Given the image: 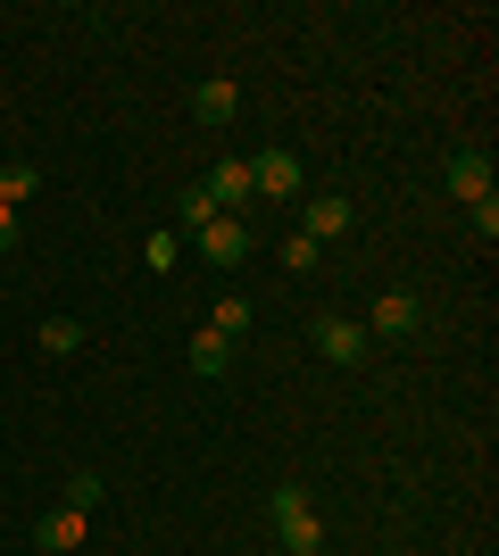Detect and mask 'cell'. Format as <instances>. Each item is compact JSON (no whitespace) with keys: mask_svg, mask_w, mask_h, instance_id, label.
Wrapping results in <instances>:
<instances>
[{"mask_svg":"<svg viewBox=\"0 0 499 556\" xmlns=\"http://www.w3.org/2000/svg\"><path fill=\"white\" fill-rule=\"evenodd\" d=\"M0 250H17V208H0Z\"/></svg>","mask_w":499,"mask_h":556,"instance_id":"ac0fdd59","label":"cell"},{"mask_svg":"<svg viewBox=\"0 0 499 556\" xmlns=\"http://www.w3.org/2000/svg\"><path fill=\"white\" fill-rule=\"evenodd\" d=\"M450 191L466 200V208H483V200H491V159H483V150H458L450 159Z\"/></svg>","mask_w":499,"mask_h":556,"instance_id":"52a82bcc","label":"cell"},{"mask_svg":"<svg viewBox=\"0 0 499 556\" xmlns=\"http://www.w3.org/2000/svg\"><path fill=\"white\" fill-rule=\"evenodd\" d=\"M34 191H42V175H34V166H0V208H25Z\"/></svg>","mask_w":499,"mask_h":556,"instance_id":"4fadbf2b","label":"cell"},{"mask_svg":"<svg viewBox=\"0 0 499 556\" xmlns=\"http://www.w3.org/2000/svg\"><path fill=\"white\" fill-rule=\"evenodd\" d=\"M309 341L325 349L333 366H366V349H375V332H366V325H350V316H316V325H309Z\"/></svg>","mask_w":499,"mask_h":556,"instance_id":"7a4b0ae2","label":"cell"},{"mask_svg":"<svg viewBox=\"0 0 499 556\" xmlns=\"http://www.w3.org/2000/svg\"><path fill=\"white\" fill-rule=\"evenodd\" d=\"M191 250L209 257V266H241V257H250V225H241V216H209V225L191 232Z\"/></svg>","mask_w":499,"mask_h":556,"instance_id":"3957f363","label":"cell"},{"mask_svg":"<svg viewBox=\"0 0 499 556\" xmlns=\"http://www.w3.org/2000/svg\"><path fill=\"white\" fill-rule=\"evenodd\" d=\"M100 498H109V490H100V473H75V482H67V507H75V515H92Z\"/></svg>","mask_w":499,"mask_h":556,"instance_id":"2e32d148","label":"cell"},{"mask_svg":"<svg viewBox=\"0 0 499 556\" xmlns=\"http://www.w3.org/2000/svg\"><path fill=\"white\" fill-rule=\"evenodd\" d=\"M316 257H325V250H316L309 232H291V241H284V266H291V275H316Z\"/></svg>","mask_w":499,"mask_h":556,"instance_id":"9a60e30c","label":"cell"},{"mask_svg":"<svg viewBox=\"0 0 499 556\" xmlns=\"http://www.w3.org/2000/svg\"><path fill=\"white\" fill-rule=\"evenodd\" d=\"M366 332H383V341L416 332V300H408V291H383V300H375V316H366Z\"/></svg>","mask_w":499,"mask_h":556,"instance_id":"ba28073f","label":"cell"},{"mask_svg":"<svg viewBox=\"0 0 499 556\" xmlns=\"http://www.w3.org/2000/svg\"><path fill=\"white\" fill-rule=\"evenodd\" d=\"M200 191H209V200H216L225 216H241L250 200H259V191H250V159H216V175H209Z\"/></svg>","mask_w":499,"mask_h":556,"instance_id":"5b68a950","label":"cell"},{"mask_svg":"<svg viewBox=\"0 0 499 556\" xmlns=\"http://www.w3.org/2000/svg\"><path fill=\"white\" fill-rule=\"evenodd\" d=\"M300 232H309L316 250H325V241H341V232H350V200H341V191L309 200V208H300Z\"/></svg>","mask_w":499,"mask_h":556,"instance_id":"8992f818","label":"cell"},{"mask_svg":"<svg viewBox=\"0 0 499 556\" xmlns=\"http://www.w3.org/2000/svg\"><path fill=\"white\" fill-rule=\"evenodd\" d=\"M250 191L259 200H300V159L291 150H259L250 159Z\"/></svg>","mask_w":499,"mask_h":556,"instance_id":"277c9868","label":"cell"},{"mask_svg":"<svg viewBox=\"0 0 499 556\" xmlns=\"http://www.w3.org/2000/svg\"><path fill=\"white\" fill-rule=\"evenodd\" d=\"M275 540H284V556H316L325 548V523H316V507H309V490H275Z\"/></svg>","mask_w":499,"mask_h":556,"instance_id":"6da1fadb","label":"cell"},{"mask_svg":"<svg viewBox=\"0 0 499 556\" xmlns=\"http://www.w3.org/2000/svg\"><path fill=\"white\" fill-rule=\"evenodd\" d=\"M234 109H241V92H234V84H225V75L191 92V116H200V125H234Z\"/></svg>","mask_w":499,"mask_h":556,"instance_id":"30bf717a","label":"cell"},{"mask_svg":"<svg viewBox=\"0 0 499 556\" xmlns=\"http://www.w3.org/2000/svg\"><path fill=\"white\" fill-rule=\"evenodd\" d=\"M34 540H42V548H50V556H67V548H84V515H75V507H59V515H42V532H34Z\"/></svg>","mask_w":499,"mask_h":556,"instance_id":"8fae6325","label":"cell"},{"mask_svg":"<svg viewBox=\"0 0 499 556\" xmlns=\"http://www.w3.org/2000/svg\"><path fill=\"white\" fill-rule=\"evenodd\" d=\"M209 332H225V341H241L250 332V300H216V325Z\"/></svg>","mask_w":499,"mask_h":556,"instance_id":"5bb4252c","label":"cell"},{"mask_svg":"<svg viewBox=\"0 0 499 556\" xmlns=\"http://www.w3.org/2000/svg\"><path fill=\"white\" fill-rule=\"evenodd\" d=\"M42 349H50V357H75V349H84V316H50V325H42Z\"/></svg>","mask_w":499,"mask_h":556,"instance_id":"7c38bea8","label":"cell"},{"mask_svg":"<svg viewBox=\"0 0 499 556\" xmlns=\"http://www.w3.org/2000/svg\"><path fill=\"white\" fill-rule=\"evenodd\" d=\"M209 216H225V208H216V200H209V191H200V184H191V191H184V225H191V232H200V225H209Z\"/></svg>","mask_w":499,"mask_h":556,"instance_id":"e0dca14e","label":"cell"},{"mask_svg":"<svg viewBox=\"0 0 499 556\" xmlns=\"http://www.w3.org/2000/svg\"><path fill=\"white\" fill-rule=\"evenodd\" d=\"M225 366H234V341L200 325V332H191V374H200V382H216V374H225Z\"/></svg>","mask_w":499,"mask_h":556,"instance_id":"9c48e42d","label":"cell"}]
</instances>
